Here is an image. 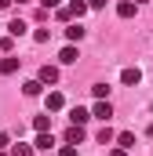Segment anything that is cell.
Returning a JSON list of instances; mask_svg holds the SVG:
<instances>
[{
  "instance_id": "1",
  "label": "cell",
  "mask_w": 153,
  "mask_h": 156,
  "mask_svg": "<svg viewBox=\"0 0 153 156\" xmlns=\"http://www.w3.org/2000/svg\"><path fill=\"white\" fill-rule=\"evenodd\" d=\"M84 138H88L84 123H69V127H66V134H62V142H66V145H80Z\"/></svg>"
},
{
  "instance_id": "2",
  "label": "cell",
  "mask_w": 153,
  "mask_h": 156,
  "mask_svg": "<svg viewBox=\"0 0 153 156\" xmlns=\"http://www.w3.org/2000/svg\"><path fill=\"white\" fill-rule=\"evenodd\" d=\"M91 116H95V120H102V123H106V120L113 116V105H110L106 98H99V102H95V109H91Z\"/></svg>"
},
{
  "instance_id": "3",
  "label": "cell",
  "mask_w": 153,
  "mask_h": 156,
  "mask_svg": "<svg viewBox=\"0 0 153 156\" xmlns=\"http://www.w3.org/2000/svg\"><path fill=\"white\" fill-rule=\"evenodd\" d=\"M37 80H40V83H47V87H51V83H58V66H40Z\"/></svg>"
},
{
  "instance_id": "4",
  "label": "cell",
  "mask_w": 153,
  "mask_h": 156,
  "mask_svg": "<svg viewBox=\"0 0 153 156\" xmlns=\"http://www.w3.org/2000/svg\"><path fill=\"white\" fill-rule=\"evenodd\" d=\"M18 66H22V58H18V55H4L0 73H4V76H11V73H18Z\"/></svg>"
},
{
  "instance_id": "5",
  "label": "cell",
  "mask_w": 153,
  "mask_h": 156,
  "mask_svg": "<svg viewBox=\"0 0 153 156\" xmlns=\"http://www.w3.org/2000/svg\"><path fill=\"white\" fill-rule=\"evenodd\" d=\"M44 105H47V113H58V109L66 105V98H62V91H47V98H44Z\"/></svg>"
},
{
  "instance_id": "6",
  "label": "cell",
  "mask_w": 153,
  "mask_h": 156,
  "mask_svg": "<svg viewBox=\"0 0 153 156\" xmlns=\"http://www.w3.org/2000/svg\"><path fill=\"white\" fill-rule=\"evenodd\" d=\"M84 33H88V29H84L80 22H69V29H66V40H69V44H80V40H84Z\"/></svg>"
},
{
  "instance_id": "7",
  "label": "cell",
  "mask_w": 153,
  "mask_h": 156,
  "mask_svg": "<svg viewBox=\"0 0 153 156\" xmlns=\"http://www.w3.org/2000/svg\"><path fill=\"white\" fill-rule=\"evenodd\" d=\"M135 11H139L135 0H120V4H117V15H120V18H135Z\"/></svg>"
},
{
  "instance_id": "8",
  "label": "cell",
  "mask_w": 153,
  "mask_h": 156,
  "mask_svg": "<svg viewBox=\"0 0 153 156\" xmlns=\"http://www.w3.org/2000/svg\"><path fill=\"white\" fill-rule=\"evenodd\" d=\"M26 29H29V26H26L22 18H11V22H7V37H26Z\"/></svg>"
},
{
  "instance_id": "9",
  "label": "cell",
  "mask_w": 153,
  "mask_h": 156,
  "mask_svg": "<svg viewBox=\"0 0 153 156\" xmlns=\"http://www.w3.org/2000/svg\"><path fill=\"white\" fill-rule=\"evenodd\" d=\"M76 58H80V55H76V47H73V44H69V47H62V51H58V62H62V66H73Z\"/></svg>"
},
{
  "instance_id": "10",
  "label": "cell",
  "mask_w": 153,
  "mask_h": 156,
  "mask_svg": "<svg viewBox=\"0 0 153 156\" xmlns=\"http://www.w3.org/2000/svg\"><path fill=\"white\" fill-rule=\"evenodd\" d=\"M139 80H142V73H139V69H124V73H120V83H128V87H135Z\"/></svg>"
},
{
  "instance_id": "11",
  "label": "cell",
  "mask_w": 153,
  "mask_h": 156,
  "mask_svg": "<svg viewBox=\"0 0 153 156\" xmlns=\"http://www.w3.org/2000/svg\"><path fill=\"white\" fill-rule=\"evenodd\" d=\"M22 91H26L29 98H37L40 91H44V83H40V80H26V83H22Z\"/></svg>"
},
{
  "instance_id": "12",
  "label": "cell",
  "mask_w": 153,
  "mask_h": 156,
  "mask_svg": "<svg viewBox=\"0 0 153 156\" xmlns=\"http://www.w3.org/2000/svg\"><path fill=\"white\" fill-rule=\"evenodd\" d=\"M33 145H37V149H51V145H55V138H51V131H40Z\"/></svg>"
},
{
  "instance_id": "13",
  "label": "cell",
  "mask_w": 153,
  "mask_h": 156,
  "mask_svg": "<svg viewBox=\"0 0 153 156\" xmlns=\"http://www.w3.org/2000/svg\"><path fill=\"white\" fill-rule=\"evenodd\" d=\"M117 142H120V149H135V134H131V131H120Z\"/></svg>"
},
{
  "instance_id": "14",
  "label": "cell",
  "mask_w": 153,
  "mask_h": 156,
  "mask_svg": "<svg viewBox=\"0 0 153 156\" xmlns=\"http://www.w3.org/2000/svg\"><path fill=\"white\" fill-rule=\"evenodd\" d=\"M88 120H91L88 109H73V113H69V123H88Z\"/></svg>"
},
{
  "instance_id": "15",
  "label": "cell",
  "mask_w": 153,
  "mask_h": 156,
  "mask_svg": "<svg viewBox=\"0 0 153 156\" xmlns=\"http://www.w3.org/2000/svg\"><path fill=\"white\" fill-rule=\"evenodd\" d=\"M69 11H73V18H80L88 11V0H69Z\"/></svg>"
},
{
  "instance_id": "16",
  "label": "cell",
  "mask_w": 153,
  "mask_h": 156,
  "mask_svg": "<svg viewBox=\"0 0 153 156\" xmlns=\"http://www.w3.org/2000/svg\"><path fill=\"white\" fill-rule=\"evenodd\" d=\"M11 156H33V145L18 142V145H11Z\"/></svg>"
},
{
  "instance_id": "17",
  "label": "cell",
  "mask_w": 153,
  "mask_h": 156,
  "mask_svg": "<svg viewBox=\"0 0 153 156\" xmlns=\"http://www.w3.org/2000/svg\"><path fill=\"white\" fill-rule=\"evenodd\" d=\"M33 127H37V131H51V116H47V113L37 116V120H33Z\"/></svg>"
},
{
  "instance_id": "18",
  "label": "cell",
  "mask_w": 153,
  "mask_h": 156,
  "mask_svg": "<svg viewBox=\"0 0 153 156\" xmlns=\"http://www.w3.org/2000/svg\"><path fill=\"white\" fill-rule=\"evenodd\" d=\"M55 18H58V22H69V18H73V11H69V4H66V7H58V11H55Z\"/></svg>"
},
{
  "instance_id": "19",
  "label": "cell",
  "mask_w": 153,
  "mask_h": 156,
  "mask_svg": "<svg viewBox=\"0 0 153 156\" xmlns=\"http://www.w3.org/2000/svg\"><path fill=\"white\" fill-rule=\"evenodd\" d=\"M113 138H117V134H113V131H110V127H102V131H99V142H102V145H110Z\"/></svg>"
},
{
  "instance_id": "20",
  "label": "cell",
  "mask_w": 153,
  "mask_h": 156,
  "mask_svg": "<svg viewBox=\"0 0 153 156\" xmlns=\"http://www.w3.org/2000/svg\"><path fill=\"white\" fill-rule=\"evenodd\" d=\"M11 47H15V37H0V51L4 55H11Z\"/></svg>"
},
{
  "instance_id": "21",
  "label": "cell",
  "mask_w": 153,
  "mask_h": 156,
  "mask_svg": "<svg viewBox=\"0 0 153 156\" xmlns=\"http://www.w3.org/2000/svg\"><path fill=\"white\" fill-rule=\"evenodd\" d=\"M91 94H95V98H106V94H110V87H106V83H95V87H91Z\"/></svg>"
},
{
  "instance_id": "22",
  "label": "cell",
  "mask_w": 153,
  "mask_h": 156,
  "mask_svg": "<svg viewBox=\"0 0 153 156\" xmlns=\"http://www.w3.org/2000/svg\"><path fill=\"white\" fill-rule=\"evenodd\" d=\"M47 37H51V29H37V33H33V40H37V44H47Z\"/></svg>"
},
{
  "instance_id": "23",
  "label": "cell",
  "mask_w": 153,
  "mask_h": 156,
  "mask_svg": "<svg viewBox=\"0 0 153 156\" xmlns=\"http://www.w3.org/2000/svg\"><path fill=\"white\" fill-rule=\"evenodd\" d=\"M58 156H76V145H62V149H58Z\"/></svg>"
},
{
  "instance_id": "24",
  "label": "cell",
  "mask_w": 153,
  "mask_h": 156,
  "mask_svg": "<svg viewBox=\"0 0 153 156\" xmlns=\"http://www.w3.org/2000/svg\"><path fill=\"white\" fill-rule=\"evenodd\" d=\"M88 7H91V11H99V7H106V0H88Z\"/></svg>"
},
{
  "instance_id": "25",
  "label": "cell",
  "mask_w": 153,
  "mask_h": 156,
  "mask_svg": "<svg viewBox=\"0 0 153 156\" xmlns=\"http://www.w3.org/2000/svg\"><path fill=\"white\" fill-rule=\"evenodd\" d=\"M40 4H44V11H47V7H58L62 0H40Z\"/></svg>"
},
{
  "instance_id": "26",
  "label": "cell",
  "mask_w": 153,
  "mask_h": 156,
  "mask_svg": "<svg viewBox=\"0 0 153 156\" xmlns=\"http://www.w3.org/2000/svg\"><path fill=\"white\" fill-rule=\"evenodd\" d=\"M7 142H11V138H7V134L0 131V149H7Z\"/></svg>"
},
{
  "instance_id": "27",
  "label": "cell",
  "mask_w": 153,
  "mask_h": 156,
  "mask_svg": "<svg viewBox=\"0 0 153 156\" xmlns=\"http://www.w3.org/2000/svg\"><path fill=\"white\" fill-rule=\"evenodd\" d=\"M110 156H128V149H113V153H110Z\"/></svg>"
},
{
  "instance_id": "28",
  "label": "cell",
  "mask_w": 153,
  "mask_h": 156,
  "mask_svg": "<svg viewBox=\"0 0 153 156\" xmlns=\"http://www.w3.org/2000/svg\"><path fill=\"white\" fill-rule=\"evenodd\" d=\"M7 7H11V0H0V11H7Z\"/></svg>"
},
{
  "instance_id": "29",
  "label": "cell",
  "mask_w": 153,
  "mask_h": 156,
  "mask_svg": "<svg viewBox=\"0 0 153 156\" xmlns=\"http://www.w3.org/2000/svg\"><path fill=\"white\" fill-rule=\"evenodd\" d=\"M0 156H11V153H4V149H0Z\"/></svg>"
},
{
  "instance_id": "30",
  "label": "cell",
  "mask_w": 153,
  "mask_h": 156,
  "mask_svg": "<svg viewBox=\"0 0 153 156\" xmlns=\"http://www.w3.org/2000/svg\"><path fill=\"white\" fill-rule=\"evenodd\" d=\"M18 4H29V0H18Z\"/></svg>"
},
{
  "instance_id": "31",
  "label": "cell",
  "mask_w": 153,
  "mask_h": 156,
  "mask_svg": "<svg viewBox=\"0 0 153 156\" xmlns=\"http://www.w3.org/2000/svg\"><path fill=\"white\" fill-rule=\"evenodd\" d=\"M135 4H142V0H135Z\"/></svg>"
}]
</instances>
